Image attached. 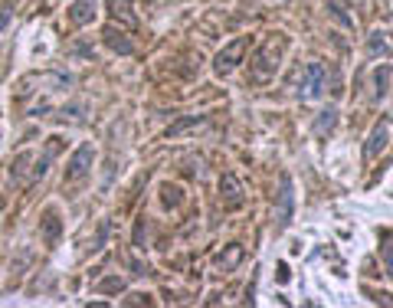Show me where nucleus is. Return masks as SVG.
<instances>
[{
	"label": "nucleus",
	"mask_w": 393,
	"mask_h": 308,
	"mask_svg": "<svg viewBox=\"0 0 393 308\" xmlns=\"http://www.w3.org/2000/svg\"><path fill=\"white\" fill-rule=\"evenodd\" d=\"M282 53H285V40L282 36H269L262 46L256 50V56H253V82H269V79H275V72H279V62H282Z\"/></svg>",
	"instance_id": "f257e3e1"
},
{
	"label": "nucleus",
	"mask_w": 393,
	"mask_h": 308,
	"mask_svg": "<svg viewBox=\"0 0 393 308\" xmlns=\"http://www.w3.org/2000/svg\"><path fill=\"white\" fill-rule=\"evenodd\" d=\"M328 89V76H325V66L321 62H308L305 72H301V82H299V95L301 102H315L321 99Z\"/></svg>",
	"instance_id": "f03ea898"
},
{
	"label": "nucleus",
	"mask_w": 393,
	"mask_h": 308,
	"mask_svg": "<svg viewBox=\"0 0 393 308\" xmlns=\"http://www.w3.org/2000/svg\"><path fill=\"white\" fill-rule=\"evenodd\" d=\"M92 161H95V148L92 145H79L76 148V154L69 158V164H66V177H62V184H79V180H86L89 177V171H92Z\"/></svg>",
	"instance_id": "7ed1b4c3"
},
{
	"label": "nucleus",
	"mask_w": 393,
	"mask_h": 308,
	"mask_svg": "<svg viewBox=\"0 0 393 308\" xmlns=\"http://www.w3.org/2000/svg\"><path fill=\"white\" fill-rule=\"evenodd\" d=\"M246 46H249L246 36L233 40L230 46H223V50L216 53V60H214V72H216V76H230L233 69L243 62V53H246Z\"/></svg>",
	"instance_id": "20e7f679"
},
{
	"label": "nucleus",
	"mask_w": 393,
	"mask_h": 308,
	"mask_svg": "<svg viewBox=\"0 0 393 308\" xmlns=\"http://www.w3.org/2000/svg\"><path fill=\"white\" fill-rule=\"evenodd\" d=\"M220 204L223 210H240L246 204V190H243L236 174H223L220 177Z\"/></svg>",
	"instance_id": "39448f33"
},
{
	"label": "nucleus",
	"mask_w": 393,
	"mask_h": 308,
	"mask_svg": "<svg viewBox=\"0 0 393 308\" xmlns=\"http://www.w3.org/2000/svg\"><path fill=\"white\" fill-rule=\"evenodd\" d=\"M292 207H295V194H292V177L282 174L279 180V214H275V230H285L292 223Z\"/></svg>",
	"instance_id": "423d86ee"
},
{
	"label": "nucleus",
	"mask_w": 393,
	"mask_h": 308,
	"mask_svg": "<svg viewBox=\"0 0 393 308\" xmlns=\"http://www.w3.org/2000/svg\"><path fill=\"white\" fill-rule=\"evenodd\" d=\"M387 138H390V121H380V125H374V131H370V138H367V148H364V158L367 161H374L377 154L387 148Z\"/></svg>",
	"instance_id": "0eeeda50"
},
{
	"label": "nucleus",
	"mask_w": 393,
	"mask_h": 308,
	"mask_svg": "<svg viewBox=\"0 0 393 308\" xmlns=\"http://www.w3.org/2000/svg\"><path fill=\"white\" fill-rule=\"evenodd\" d=\"M95 7H99V0H76L72 7H69V23L72 26H86L95 20Z\"/></svg>",
	"instance_id": "6e6552de"
},
{
	"label": "nucleus",
	"mask_w": 393,
	"mask_h": 308,
	"mask_svg": "<svg viewBox=\"0 0 393 308\" xmlns=\"http://www.w3.org/2000/svg\"><path fill=\"white\" fill-rule=\"evenodd\" d=\"M105 46H109V50H115V53H121V56H128L131 50H135V46H131V40L128 36H125V30H121V26H105Z\"/></svg>",
	"instance_id": "1a4fd4ad"
},
{
	"label": "nucleus",
	"mask_w": 393,
	"mask_h": 308,
	"mask_svg": "<svg viewBox=\"0 0 393 308\" xmlns=\"http://www.w3.org/2000/svg\"><path fill=\"white\" fill-rule=\"evenodd\" d=\"M390 50H393V40H390V33L387 30H374V33L367 36V56H390Z\"/></svg>",
	"instance_id": "9d476101"
},
{
	"label": "nucleus",
	"mask_w": 393,
	"mask_h": 308,
	"mask_svg": "<svg viewBox=\"0 0 393 308\" xmlns=\"http://www.w3.org/2000/svg\"><path fill=\"white\" fill-rule=\"evenodd\" d=\"M109 10H111V20H115V23L138 26V17H135V10H131V0H111Z\"/></svg>",
	"instance_id": "9b49d317"
},
{
	"label": "nucleus",
	"mask_w": 393,
	"mask_h": 308,
	"mask_svg": "<svg viewBox=\"0 0 393 308\" xmlns=\"http://www.w3.org/2000/svg\"><path fill=\"white\" fill-rule=\"evenodd\" d=\"M60 230H62V223H60V216H56V210H46L43 223H40V233H43V243H46V246H56V240H60Z\"/></svg>",
	"instance_id": "f8f14e48"
},
{
	"label": "nucleus",
	"mask_w": 393,
	"mask_h": 308,
	"mask_svg": "<svg viewBox=\"0 0 393 308\" xmlns=\"http://www.w3.org/2000/svg\"><path fill=\"white\" fill-rule=\"evenodd\" d=\"M334 125H338V109H325L321 115L315 119V138H325V135H331L334 131Z\"/></svg>",
	"instance_id": "ddd939ff"
},
{
	"label": "nucleus",
	"mask_w": 393,
	"mask_h": 308,
	"mask_svg": "<svg viewBox=\"0 0 393 308\" xmlns=\"http://www.w3.org/2000/svg\"><path fill=\"white\" fill-rule=\"evenodd\" d=\"M370 82H374V99H384L387 92H390V66H380L374 69V76H370Z\"/></svg>",
	"instance_id": "4468645a"
},
{
	"label": "nucleus",
	"mask_w": 393,
	"mask_h": 308,
	"mask_svg": "<svg viewBox=\"0 0 393 308\" xmlns=\"http://www.w3.org/2000/svg\"><path fill=\"white\" fill-rule=\"evenodd\" d=\"M243 263V246L240 243H233L226 253H223L220 259H216V269H223V273H230V269H236V265Z\"/></svg>",
	"instance_id": "2eb2a0df"
},
{
	"label": "nucleus",
	"mask_w": 393,
	"mask_h": 308,
	"mask_svg": "<svg viewBox=\"0 0 393 308\" xmlns=\"http://www.w3.org/2000/svg\"><path fill=\"white\" fill-rule=\"evenodd\" d=\"M200 125H206V119H200V115H190V119H180L177 125H171V128H167V138H180L184 131L200 128Z\"/></svg>",
	"instance_id": "dca6fc26"
},
{
	"label": "nucleus",
	"mask_w": 393,
	"mask_h": 308,
	"mask_svg": "<svg viewBox=\"0 0 393 308\" xmlns=\"http://www.w3.org/2000/svg\"><path fill=\"white\" fill-rule=\"evenodd\" d=\"M380 259H384L387 273H390V279H393V233H384V236H380Z\"/></svg>",
	"instance_id": "f3484780"
},
{
	"label": "nucleus",
	"mask_w": 393,
	"mask_h": 308,
	"mask_svg": "<svg viewBox=\"0 0 393 308\" xmlns=\"http://www.w3.org/2000/svg\"><path fill=\"white\" fill-rule=\"evenodd\" d=\"M180 200H184V197H180L177 184H174V187H171V184H164V187H161V204L167 207V210H174V207H180Z\"/></svg>",
	"instance_id": "a211bd4d"
},
{
	"label": "nucleus",
	"mask_w": 393,
	"mask_h": 308,
	"mask_svg": "<svg viewBox=\"0 0 393 308\" xmlns=\"http://www.w3.org/2000/svg\"><path fill=\"white\" fill-rule=\"evenodd\" d=\"M13 7H17V0H0V33H4L7 23L13 20Z\"/></svg>",
	"instance_id": "6ab92c4d"
},
{
	"label": "nucleus",
	"mask_w": 393,
	"mask_h": 308,
	"mask_svg": "<svg viewBox=\"0 0 393 308\" xmlns=\"http://www.w3.org/2000/svg\"><path fill=\"white\" fill-rule=\"evenodd\" d=\"M121 289V279L118 275H111V279H105V282L95 285V292H118Z\"/></svg>",
	"instance_id": "aec40b11"
},
{
	"label": "nucleus",
	"mask_w": 393,
	"mask_h": 308,
	"mask_svg": "<svg viewBox=\"0 0 393 308\" xmlns=\"http://www.w3.org/2000/svg\"><path fill=\"white\" fill-rule=\"evenodd\" d=\"M269 4H289V0H269Z\"/></svg>",
	"instance_id": "412c9836"
}]
</instances>
